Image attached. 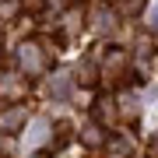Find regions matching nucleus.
Returning a JSON list of instances; mask_svg holds the SVG:
<instances>
[{"mask_svg": "<svg viewBox=\"0 0 158 158\" xmlns=\"http://www.w3.org/2000/svg\"><path fill=\"white\" fill-rule=\"evenodd\" d=\"M151 28H158V11H151Z\"/></svg>", "mask_w": 158, "mask_h": 158, "instance_id": "obj_1", "label": "nucleus"}]
</instances>
